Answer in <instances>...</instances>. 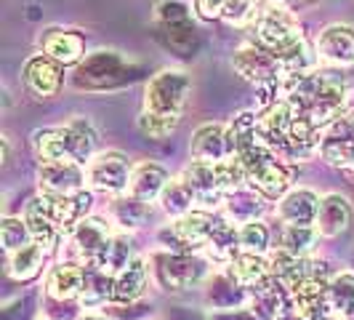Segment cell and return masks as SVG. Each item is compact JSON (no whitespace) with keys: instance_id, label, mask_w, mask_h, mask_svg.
<instances>
[{"instance_id":"cell-34","label":"cell","mask_w":354,"mask_h":320,"mask_svg":"<svg viewBox=\"0 0 354 320\" xmlns=\"http://www.w3.org/2000/svg\"><path fill=\"white\" fill-rule=\"evenodd\" d=\"M112 213H115L118 224H123L125 230H128V227H139V224L147 222V216H149V206L142 203V200H136V197L123 195V197H118V200H115Z\"/></svg>"},{"instance_id":"cell-39","label":"cell","mask_w":354,"mask_h":320,"mask_svg":"<svg viewBox=\"0 0 354 320\" xmlns=\"http://www.w3.org/2000/svg\"><path fill=\"white\" fill-rule=\"evenodd\" d=\"M322 320H341V318H336V315H325Z\"/></svg>"},{"instance_id":"cell-13","label":"cell","mask_w":354,"mask_h":320,"mask_svg":"<svg viewBox=\"0 0 354 320\" xmlns=\"http://www.w3.org/2000/svg\"><path fill=\"white\" fill-rule=\"evenodd\" d=\"M315 59L322 62L325 67L344 70L354 64V27L349 24H328L319 30L315 40Z\"/></svg>"},{"instance_id":"cell-35","label":"cell","mask_w":354,"mask_h":320,"mask_svg":"<svg viewBox=\"0 0 354 320\" xmlns=\"http://www.w3.org/2000/svg\"><path fill=\"white\" fill-rule=\"evenodd\" d=\"M136 128H139V134H142L144 139L162 142V139H168L178 128V121H165V118H155V115L142 112V115L136 118Z\"/></svg>"},{"instance_id":"cell-11","label":"cell","mask_w":354,"mask_h":320,"mask_svg":"<svg viewBox=\"0 0 354 320\" xmlns=\"http://www.w3.org/2000/svg\"><path fill=\"white\" fill-rule=\"evenodd\" d=\"M319 158L328 166L344 171L354 168V112L341 115L338 121L322 128L319 134Z\"/></svg>"},{"instance_id":"cell-32","label":"cell","mask_w":354,"mask_h":320,"mask_svg":"<svg viewBox=\"0 0 354 320\" xmlns=\"http://www.w3.org/2000/svg\"><path fill=\"white\" fill-rule=\"evenodd\" d=\"M0 243H3V249H6L8 256L17 254L19 249H24V246H30L32 235H30L27 222L21 216H6L0 222Z\"/></svg>"},{"instance_id":"cell-28","label":"cell","mask_w":354,"mask_h":320,"mask_svg":"<svg viewBox=\"0 0 354 320\" xmlns=\"http://www.w3.org/2000/svg\"><path fill=\"white\" fill-rule=\"evenodd\" d=\"M43 259H46V249L43 246H37L35 240L30 243V246H24V249H19L17 254H11L8 256V275L19 281V283H24V281H32L35 275H40V269H43Z\"/></svg>"},{"instance_id":"cell-14","label":"cell","mask_w":354,"mask_h":320,"mask_svg":"<svg viewBox=\"0 0 354 320\" xmlns=\"http://www.w3.org/2000/svg\"><path fill=\"white\" fill-rule=\"evenodd\" d=\"M40 51L51 56L53 62H59L62 67H77L86 59V37L77 30H64V27H51L46 30L37 40Z\"/></svg>"},{"instance_id":"cell-7","label":"cell","mask_w":354,"mask_h":320,"mask_svg":"<svg viewBox=\"0 0 354 320\" xmlns=\"http://www.w3.org/2000/svg\"><path fill=\"white\" fill-rule=\"evenodd\" d=\"M86 174H88V184L93 190L106 193V195L123 197L128 195V187H131L133 166H131V158L125 152L106 150V152H99L86 166Z\"/></svg>"},{"instance_id":"cell-31","label":"cell","mask_w":354,"mask_h":320,"mask_svg":"<svg viewBox=\"0 0 354 320\" xmlns=\"http://www.w3.org/2000/svg\"><path fill=\"white\" fill-rule=\"evenodd\" d=\"M328 304L330 310L349 318L354 315V272H338L328 283Z\"/></svg>"},{"instance_id":"cell-24","label":"cell","mask_w":354,"mask_h":320,"mask_svg":"<svg viewBox=\"0 0 354 320\" xmlns=\"http://www.w3.org/2000/svg\"><path fill=\"white\" fill-rule=\"evenodd\" d=\"M133 259H136V256H133V240H131L128 235H112L109 243L104 246V251L99 254V259L91 267H96V269H102L104 275L115 278V275H120Z\"/></svg>"},{"instance_id":"cell-18","label":"cell","mask_w":354,"mask_h":320,"mask_svg":"<svg viewBox=\"0 0 354 320\" xmlns=\"http://www.w3.org/2000/svg\"><path fill=\"white\" fill-rule=\"evenodd\" d=\"M171 181L165 166H160L155 160H142L133 166V174H131V187H128V195L142 200V203H155L160 200L165 184Z\"/></svg>"},{"instance_id":"cell-25","label":"cell","mask_w":354,"mask_h":320,"mask_svg":"<svg viewBox=\"0 0 354 320\" xmlns=\"http://www.w3.org/2000/svg\"><path fill=\"white\" fill-rule=\"evenodd\" d=\"M67 131H70L72 136V147H75V160L80 163V166H88L91 160L96 158L99 152H96V144H99V131L93 128L88 118H83V115H75L72 121H67Z\"/></svg>"},{"instance_id":"cell-3","label":"cell","mask_w":354,"mask_h":320,"mask_svg":"<svg viewBox=\"0 0 354 320\" xmlns=\"http://www.w3.org/2000/svg\"><path fill=\"white\" fill-rule=\"evenodd\" d=\"M142 72V64L125 59L120 51L99 48V51L86 53V59L72 72V80L83 91H115L139 80Z\"/></svg>"},{"instance_id":"cell-21","label":"cell","mask_w":354,"mask_h":320,"mask_svg":"<svg viewBox=\"0 0 354 320\" xmlns=\"http://www.w3.org/2000/svg\"><path fill=\"white\" fill-rule=\"evenodd\" d=\"M83 288H86V269L72 262L51 267L48 278H46V291L51 299L59 302H72V299H80L83 296Z\"/></svg>"},{"instance_id":"cell-41","label":"cell","mask_w":354,"mask_h":320,"mask_svg":"<svg viewBox=\"0 0 354 320\" xmlns=\"http://www.w3.org/2000/svg\"><path fill=\"white\" fill-rule=\"evenodd\" d=\"M306 3H315V0H306Z\"/></svg>"},{"instance_id":"cell-2","label":"cell","mask_w":354,"mask_h":320,"mask_svg":"<svg viewBox=\"0 0 354 320\" xmlns=\"http://www.w3.org/2000/svg\"><path fill=\"white\" fill-rule=\"evenodd\" d=\"M250 33H253L250 43H256V46L266 48L269 53H274L277 62L283 64L285 75L288 72L312 70L315 59L306 48L304 27L290 8H285L280 3H272V0L261 3L253 21H250Z\"/></svg>"},{"instance_id":"cell-26","label":"cell","mask_w":354,"mask_h":320,"mask_svg":"<svg viewBox=\"0 0 354 320\" xmlns=\"http://www.w3.org/2000/svg\"><path fill=\"white\" fill-rule=\"evenodd\" d=\"M264 195H259L253 187L237 190L232 195L224 197V211L227 219H232L234 224H245V222H256V216L264 211Z\"/></svg>"},{"instance_id":"cell-9","label":"cell","mask_w":354,"mask_h":320,"mask_svg":"<svg viewBox=\"0 0 354 320\" xmlns=\"http://www.w3.org/2000/svg\"><path fill=\"white\" fill-rule=\"evenodd\" d=\"M86 166L75 160H48L37 166V187L43 195L51 197H72L86 190Z\"/></svg>"},{"instance_id":"cell-20","label":"cell","mask_w":354,"mask_h":320,"mask_svg":"<svg viewBox=\"0 0 354 320\" xmlns=\"http://www.w3.org/2000/svg\"><path fill=\"white\" fill-rule=\"evenodd\" d=\"M32 150L40 163L48 160H75V147L67 125H46L32 134ZM77 163V160H75Z\"/></svg>"},{"instance_id":"cell-8","label":"cell","mask_w":354,"mask_h":320,"mask_svg":"<svg viewBox=\"0 0 354 320\" xmlns=\"http://www.w3.org/2000/svg\"><path fill=\"white\" fill-rule=\"evenodd\" d=\"M232 70L237 72L243 80L259 86V89L277 86L285 78V70L277 62V56L261 48V46H256V43H245L232 53Z\"/></svg>"},{"instance_id":"cell-1","label":"cell","mask_w":354,"mask_h":320,"mask_svg":"<svg viewBox=\"0 0 354 320\" xmlns=\"http://www.w3.org/2000/svg\"><path fill=\"white\" fill-rule=\"evenodd\" d=\"M230 125L234 142H237V158L248 177V187H253L259 195L277 197V200L288 190H293L296 168L264 142V136L259 131V115L248 112V109L237 112L230 121Z\"/></svg>"},{"instance_id":"cell-23","label":"cell","mask_w":354,"mask_h":320,"mask_svg":"<svg viewBox=\"0 0 354 320\" xmlns=\"http://www.w3.org/2000/svg\"><path fill=\"white\" fill-rule=\"evenodd\" d=\"M147 281H149L147 262L144 259H133L120 275H115V281H112V299L115 302H133V299H139L144 294V288H147Z\"/></svg>"},{"instance_id":"cell-10","label":"cell","mask_w":354,"mask_h":320,"mask_svg":"<svg viewBox=\"0 0 354 320\" xmlns=\"http://www.w3.org/2000/svg\"><path fill=\"white\" fill-rule=\"evenodd\" d=\"M21 83L30 96H35L40 102L59 96V91L64 89V67L59 62H53L51 56L43 51L32 53L24 59L21 64Z\"/></svg>"},{"instance_id":"cell-16","label":"cell","mask_w":354,"mask_h":320,"mask_svg":"<svg viewBox=\"0 0 354 320\" xmlns=\"http://www.w3.org/2000/svg\"><path fill=\"white\" fill-rule=\"evenodd\" d=\"M227 272H230L232 278L243 285L245 291H253L256 296L269 291L272 285L277 283L269 259L259 256V254H248V251H240L230 262V269H227Z\"/></svg>"},{"instance_id":"cell-6","label":"cell","mask_w":354,"mask_h":320,"mask_svg":"<svg viewBox=\"0 0 354 320\" xmlns=\"http://www.w3.org/2000/svg\"><path fill=\"white\" fill-rule=\"evenodd\" d=\"M152 265L158 283L168 291H189L205 278V259H200L197 254L160 251L152 256Z\"/></svg>"},{"instance_id":"cell-37","label":"cell","mask_w":354,"mask_h":320,"mask_svg":"<svg viewBox=\"0 0 354 320\" xmlns=\"http://www.w3.org/2000/svg\"><path fill=\"white\" fill-rule=\"evenodd\" d=\"M213 320H264V318L256 315L253 310H224V312H216Z\"/></svg>"},{"instance_id":"cell-36","label":"cell","mask_w":354,"mask_h":320,"mask_svg":"<svg viewBox=\"0 0 354 320\" xmlns=\"http://www.w3.org/2000/svg\"><path fill=\"white\" fill-rule=\"evenodd\" d=\"M224 6H227V0H192V11H195V17L205 19V21L221 19Z\"/></svg>"},{"instance_id":"cell-38","label":"cell","mask_w":354,"mask_h":320,"mask_svg":"<svg viewBox=\"0 0 354 320\" xmlns=\"http://www.w3.org/2000/svg\"><path fill=\"white\" fill-rule=\"evenodd\" d=\"M80 320H106L104 315H83Z\"/></svg>"},{"instance_id":"cell-29","label":"cell","mask_w":354,"mask_h":320,"mask_svg":"<svg viewBox=\"0 0 354 320\" xmlns=\"http://www.w3.org/2000/svg\"><path fill=\"white\" fill-rule=\"evenodd\" d=\"M319 240L317 227H293V224H283V232H280V246L277 249L296 256V259H304L309 256Z\"/></svg>"},{"instance_id":"cell-4","label":"cell","mask_w":354,"mask_h":320,"mask_svg":"<svg viewBox=\"0 0 354 320\" xmlns=\"http://www.w3.org/2000/svg\"><path fill=\"white\" fill-rule=\"evenodd\" d=\"M155 37L178 59H195L203 37L195 24V11L184 0H160L155 6Z\"/></svg>"},{"instance_id":"cell-40","label":"cell","mask_w":354,"mask_h":320,"mask_svg":"<svg viewBox=\"0 0 354 320\" xmlns=\"http://www.w3.org/2000/svg\"><path fill=\"white\" fill-rule=\"evenodd\" d=\"M346 320H354V315H349V318H346Z\"/></svg>"},{"instance_id":"cell-33","label":"cell","mask_w":354,"mask_h":320,"mask_svg":"<svg viewBox=\"0 0 354 320\" xmlns=\"http://www.w3.org/2000/svg\"><path fill=\"white\" fill-rule=\"evenodd\" d=\"M237 238H240V251L259 254V256H264L266 251H269V227L261 219L240 224L237 227Z\"/></svg>"},{"instance_id":"cell-15","label":"cell","mask_w":354,"mask_h":320,"mask_svg":"<svg viewBox=\"0 0 354 320\" xmlns=\"http://www.w3.org/2000/svg\"><path fill=\"white\" fill-rule=\"evenodd\" d=\"M322 197L312 187H293L288 190L280 203H277V216L283 224L293 227H315L317 224V213Z\"/></svg>"},{"instance_id":"cell-12","label":"cell","mask_w":354,"mask_h":320,"mask_svg":"<svg viewBox=\"0 0 354 320\" xmlns=\"http://www.w3.org/2000/svg\"><path fill=\"white\" fill-rule=\"evenodd\" d=\"M189 155L197 163H221L237 158V142L230 123H203L192 134Z\"/></svg>"},{"instance_id":"cell-30","label":"cell","mask_w":354,"mask_h":320,"mask_svg":"<svg viewBox=\"0 0 354 320\" xmlns=\"http://www.w3.org/2000/svg\"><path fill=\"white\" fill-rule=\"evenodd\" d=\"M245 288L232 278L230 272H221L208 281V302L213 310H237V302L243 299Z\"/></svg>"},{"instance_id":"cell-27","label":"cell","mask_w":354,"mask_h":320,"mask_svg":"<svg viewBox=\"0 0 354 320\" xmlns=\"http://www.w3.org/2000/svg\"><path fill=\"white\" fill-rule=\"evenodd\" d=\"M160 206H162V211L171 213L174 219H181V216H187V213L195 211L197 200H195L192 187L187 184V179L184 177L171 179V181L165 184L162 195H160Z\"/></svg>"},{"instance_id":"cell-22","label":"cell","mask_w":354,"mask_h":320,"mask_svg":"<svg viewBox=\"0 0 354 320\" xmlns=\"http://www.w3.org/2000/svg\"><path fill=\"white\" fill-rule=\"evenodd\" d=\"M181 177L187 179V184L192 187L197 206H203L205 211L211 208L213 203L224 200V193H221V187H218V179H216L213 163H197V160H192V163L184 168Z\"/></svg>"},{"instance_id":"cell-17","label":"cell","mask_w":354,"mask_h":320,"mask_svg":"<svg viewBox=\"0 0 354 320\" xmlns=\"http://www.w3.org/2000/svg\"><path fill=\"white\" fill-rule=\"evenodd\" d=\"M72 246H75V254L86 262V265H93L99 259V254L104 251V246L109 243V224L99 216H86L83 222H77L70 232Z\"/></svg>"},{"instance_id":"cell-5","label":"cell","mask_w":354,"mask_h":320,"mask_svg":"<svg viewBox=\"0 0 354 320\" xmlns=\"http://www.w3.org/2000/svg\"><path fill=\"white\" fill-rule=\"evenodd\" d=\"M189 96H192V78L178 67H165L147 80L142 112L181 123Z\"/></svg>"},{"instance_id":"cell-19","label":"cell","mask_w":354,"mask_h":320,"mask_svg":"<svg viewBox=\"0 0 354 320\" xmlns=\"http://www.w3.org/2000/svg\"><path fill=\"white\" fill-rule=\"evenodd\" d=\"M352 203L349 197L341 195V193H328L322 195V203H319V213H317V232L319 238H338L349 230L352 224Z\"/></svg>"}]
</instances>
